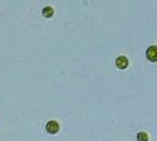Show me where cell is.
I'll list each match as a JSON object with an SVG mask.
<instances>
[{
  "mask_svg": "<svg viewBox=\"0 0 157 141\" xmlns=\"http://www.w3.org/2000/svg\"><path fill=\"white\" fill-rule=\"evenodd\" d=\"M137 141H148V135L143 131L138 132L137 134Z\"/></svg>",
  "mask_w": 157,
  "mask_h": 141,
  "instance_id": "obj_5",
  "label": "cell"
},
{
  "mask_svg": "<svg viewBox=\"0 0 157 141\" xmlns=\"http://www.w3.org/2000/svg\"><path fill=\"white\" fill-rule=\"evenodd\" d=\"M59 129L60 126L59 123L56 121V120H52V121H48L47 125H45V131L49 134V135H56L59 132Z\"/></svg>",
  "mask_w": 157,
  "mask_h": 141,
  "instance_id": "obj_1",
  "label": "cell"
},
{
  "mask_svg": "<svg viewBox=\"0 0 157 141\" xmlns=\"http://www.w3.org/2000/svg\"><path fill=\"white\" fill-rule=\"evenodd\" d=\"M128 59H127V57H124V56H120L118 58L116 59V66H117V68L118 69H126L127 67H128Z\"/></svg>",
  "mask_w": 157,
  "mask_h": 141,
  "instance_id": "obj_2",
  "label": "cell"
},
{
  "mask_svg": "<svg viewBox=\"0 0 157 141\" xmlns=\"http://www.w3.org/2000/svg\"><path fill=\"white\" fill-rule=\"evenodd\" d=\"M156 49H157V47L152 45L146 50V57H147L148 61H151V62H156L157 61V50Z\"/></svg>",
  "mask_w": 157,
  "mask_h": 141,
  "instance_id": "obj_3",
  "label": "cell"
},
{
  "mask_svg": "<svg viewBox=\"0 0 157 141\" xmlns=\"http://www.w3.org/2000/svg\"><path fill=\"white\" fill-rule=\"evenodd\" d=\"M42 14H43L44 18H52L54 15V10H53V8H52V6H45L42 10Z\"/></svg>",
  "mask_w": 157,
  "mask_h": 141,
  "instance_id": "obj_4",
  "label": "cell"
}]
</instances>
